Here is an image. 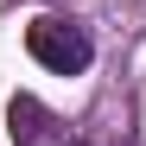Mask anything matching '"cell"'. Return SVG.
<instances>
[{
	"label": "cell",
	"mask_w": 146,
	"mask_h": 146,
	"mask_svg": "<svg viewBox=\"0 0 146 146\" xmlns=\"http://www.w3.org/2000/svg\"><path fill=\"white\" fill-rule=\"evenodd\" d=\"M26 51H32L44 70H57V76H83V70L95 64L89 32L76 26V19H64V13H38V19H32V26H26Z\"/></svg>",
	"instance_id": "obj_1"
},
{
	"label": "cell",
	"mask_w": 146,
	"mask_h": 146,
	"mask_svg": "<svg viewBox=\"0 0 146 146\" xmlns=\"http://www.w3.org/2000/svg\"><path fill=\"white\" fill-rule=\"evenodd\" d=\"M7 133H13V146H64L70 133H64V121L38 102V95H13L7 102Z\"/></svg>",
	"instance_id": "obj_2"
}]
</instances>
